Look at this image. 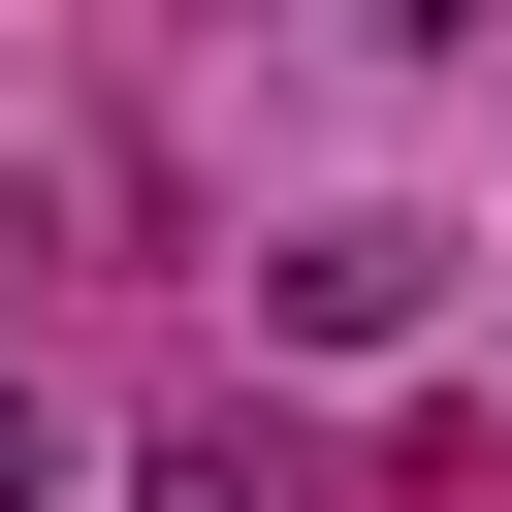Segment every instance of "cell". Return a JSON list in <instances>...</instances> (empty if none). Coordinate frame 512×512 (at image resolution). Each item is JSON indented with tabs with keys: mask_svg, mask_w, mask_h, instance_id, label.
<instances>
[{
	"mask_svg": "<svg viewBox=\"0 0 512 512\" xmlns=\"http://www.w3.org/2000/svg\"><path fill=\"white\" fill-rule=\"evenodd\" d=\"M160 512H288V480H256V448H160Z\"/></svg>",
	"mask_w": 512,
	"mask_h": 512,
	"instance_id": "obj_1",
	"label": "cell"
}]
</instances>
